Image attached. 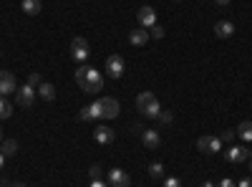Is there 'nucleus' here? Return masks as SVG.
<instances>
[{
	"label": "nucleus",
	"mask_w": 252,
	"mask_h": 187,
	"mask_svg": "<svg viewBox=\"0 0 252 187\" xmlns=\"http://www.w3.org/2000/svg\"><path fill=\"white\" fill-rule=\"evenodd\" d=\"M235 137H237V134H235L232 129H224V132L220 134V139H222V144H224V142H227V144H232V139H235Z\"/></svg>",
	"instance_id": "nucleus-23"
},
{
	"label": "nucleus",
	"mask_w": 252,
	"mask_h": 187,
	"mask_svg": "<svg viewBox=\"0 0 252 187\" xmlns=\"http://www.w3.org/2000/svg\"><path fill=\"white\" fill-rule=\"evenodd\" d=\"M197 150H199L202 154H220V152H222V139L204 134V137L197 139Z\"/></svg>",
	"instance_id": "nucleus-3"
},
{
	"label": "nucleus",
	"mask_w": 252,
	"mask_h": 187,
	"mask_svg": "<svg viewBox=\"0 0 252 187\" xmlns=\"http://www.w3.org/2000/svg\"><path fill=\"white\" fill-rule=\"evenodd\" d=\"M229 3V0H217V5H227Z\"/></svg>",
	"instance_id": "nucleus-35"
},
{
	"label": "nucleus",
	"mask_w": 252,
	"mask_h": 187,
	"mask_svg": "<svg viewBox=\"0 0 252 187\" xmlns=\"http://www.w3.org/2000/svg\"><path fill=\"white\" fill-rule=\"evenodd\" d=\"M149 38H152V36H149V31H146V28H136V31H131V33H129L131 46H144Z\"/></svg>",
	"instance_id": "nucleus-15"
},
{
	"label": "nucleus",
	"mask_w": 252,
	"mask_h": 187,
	"mask_svg": "<svg viewBox=\"0 0 252 187\" xmlns=\"http://www.w3.org/2000/svg\"><path fill=\"white\" fill-rule=\"evenodd\" d=\"M98 107H101V119H116V116L121 114L119 101H116V99H111V96L98 99Z\"/></svg>",
	"instance_id": "nucleus-4"
},
{
	"label": "nucleus",
	"mask_w": 252,
	"mask_h": 187,
	"mask_svg": "<svg viewBox=\"0 0 252 187\" xmlns=\"http://www.w3.org/2000/svg\"><path fill=\"white\" fill-rule=\"evenodd\" d=\"M13 91H18L15 76H13L10 71H0V96H8V94H13Z\"/></svg>",
	"instance_id": "nucleus-9"
},
{
	"label": "nucleus",
	"mask_w": 252,
	"mask_h": 187,
	"mask_svg": "<svg viewBox=\"0 0 252 187\" xmlns=\"http://www.w3.org/2000/svg\"><path fill=\"white\" fill-rule=\"evenodd\" d=\"M106 177H109V185H111V187H129V185H131V177L126 175L124 170H119V167L111 170Z\"/></svg>",
	"instance_id": "nucleus-10"
},
{
	"label": "nucleus",
	"mask_w": 252,
	"mask_h": 187,
	"mask_svg": "<svg viewBox=\"0 0 252 187\" xmlns=\"http://www.w3.org/2000/svg\"><path fill=\"white\" fill-rule=\"evenodd\" d=\"M91 187H106V182H101V180H91Z\"/></svg>",
	"instance_id": "nucleus-31"
},
{
	"label": "nucleus",
	"mask_w": 252,
	"mask_h": 187,
	"mask_svg": "<svg viewBox=\"0 0 252 187\" xmlns=\"http://www.w3.org/2000/svg\"><path fill=\"white\" fill-rule=\"evenodd\" d=\"M141 142H144V147L157 150L159 144H161V137H159V132H157V129H146V132H141Z\"/></svg>",
	"instance_id": "nucleus-13"
},
{
	"label": "nucleus",
	"mask_w": 252,
	"mask_h": 187,
	"mask_svg": "<svg viewBox=\"0 0 252 187\" xmlns=\"http://www.w3.org/2000/svg\"><path fill=\"white\" fill-rule=\"evenodd\" d=\"M237 187H252V180H250V177H245V180H240V182H237Z\"/></svg>",
	"instance_id": "nucleus-30"
},
{
	"label": "nucleus",
	"mask_w": 252,
	"mask_h": 187,
	"mask_svg": "<svg viewBox=\"0 0 252 187\" xmlns=\"http://www.w3.org/2000/svg\"><path fill=\"white\" fill-rule=\"evenodd\" d=\"M114 137H116V134H114V129H109V127H98V129H96V142H98V144H111Z\"/></svg>",
	"instance_id": "nucleus-17"
},
{
	"label": "nucleus",
	"mask_w": 252,
	"mask_h": 187,
	"mask_svg": "<svg viewBox=\"0 0 252 187\" xmlns=\"http://www.w3.org/2000/svg\"><path fill=\"white\" fill-rule=\"evenodd\" d=\"M0 187H3V182H0Z\"/></svg>",
	"instance_id": "nucleus-37"
},
{
	"label": "nucleus",
	"mask_w": 252,
	"mask_h": 187,
	"mask_svg": "<svg viewBox=\"0 0 252 187\" xmlns=\"http://www.w3.org/2000/svg\"><path fill=\"white\" fill-rule=\"evenodd\" d=\"M136 109H139V114H144L146 119H157L159 112H161L159 99H157L152 91H144V94L136 96Z\"/></svg>",
	"instance_id": "nucleus-2"
},
{
	"label": "nucleus",
	"mask_w": 252,
	"mask_h": 187,
	"mask_svg": "<svg viewBox=\"0 0 252 187\" xmlns=\"http://www.w3.org/2000/svg\"><path fill=\"white\" fill-rule=\"evenodd\" d=\"M71 56L76 61H81V64H86V58L91 56V48L86 43V38H73L71 40Z\"/></svg>",
	"instance_id": "nucleus-5"
},
{
	"label": "nucleus",
	"mask_w": 252,
	"mask_h": 187,
	"mask_svg": "<svg viewBox=\"0 0 252 187\" xmlns=\"http://www.w3.org/2000/svg\"><path fill=\"white\" fill-rule=\"evenodd\" d=\"M0 144H3V154H5V157H10V154L18 152V142H13V139H3Z\"/></svg>",
	"instance_id": "nucleus-21"
},
{
	"label": "nucleus",
	"mask_w": 252,
	"mask_h": 187,
	"mask_svg": "<svg viewBox=\"0 0 252 187\" xmlns=\"http://www.w3.org/2000/svg\"><path fill=\"white\" fill-rule=\"evenodd\" d=\"M146 172H149V177H154V180H161L164 177V164L161 162H152Z\"/></svg>",
	"instance_id": "nucleus-20"
},
{
	"label": "nucleus",
	"mask_w": 252,
	"mask_h": 187,
	"mask_svg": "<svg viewBox=\"0 0 252 187\" xmlns=\"http://www.w3.org/2000/svg\"><path fill=\"white\" fill-rule=\"evenodd\" d=\"M224 157H227V162H232V164H240V162L250 159V150H247V147H229Z\"/></svg>",
	"instance_id": "nucleus-11"
},
{
	"label": "nucleus",
	"mask_w": 252,
	"mask_h": 187,
	"mask_svg": "<svg viewBox=\"0 0 252 187\" xmlns=\"http://www.w3.org/2000/svg\"><path fill=\"white\" fill-rule=\"evenodd\" d=\"M235 134H237L242 142H252V121H242Z\"/></svg>",
	"instance_id": "nucleus-19"
},
{
	"label": "nucleus",
	"mask_w": 252,
	"mask_h": 187,
	"mask_svg": "<svg viewBox=\"0 0 252 187\" xmlns=\"http://www.w3.org/2000/svg\"><path fill=\"white\" fill-rule=\"evenodd\" d=\"M81 121H94V119H101V107H98V101H94L91 107H83L81 114H78Z\"/></svg>",
	"instance_id": "nucleus-12"
},
{
	"label": "nucleus",
	"mask_w": 252,
	"mask_h": 187,
	"mask_svg": "<svg viewBox=\"0 0 252 187\" xmlns=\"http://www.w3.org/2000/svg\"><path fill=\"white\" fill-rule=\"evenodd\" d=\"M76 84H78L81 91H86V94H98L101 86H103V76L96 69H91V66H81L76 71Z\"/></svg>",
	"instance_id": "nucleus-1"
},
{
	"label": "nucleus",
	"mask_w": 252,
	"mask_h": 187,
	"mask_svg": "<svg viewBox=\"0 0 252 187\" xmlns=\"http://www.w3.org/2000/svg\"><path fill=\"white\" fill-rule=\"evenodd\" d=\"M215 33H217V38H232L235 36V26L229 23V20H220V23L215 26Z\"/></svg>",
	"instance_id": "nucleus-14"
},
{
	"label": "nucleus",
	"mask_w": 252,
	"mask_h": 187,
	"mask_svg": "<svg viewBox=\"0 0 252 187\" xmlns=\"http://www.w3.org/2000/svg\"><path fill=\"white\" fill-rule=\"evenodd\" d=\"M3 162H5V154H3V152H0V167H3Z\"/></svg>",
	"instance_id": "nucleus-32"
},
{
	"label": "nucleus",
	"mask_w": 252,
	"mask_h": 187,
	"mask_svg": "<svg viewBox=\"0 0 252 187\" xmlns=\"http://www.w3.org/2000/svg\"><path fill=\"white\" fill-rule=\"evenodd\" d=\"M35 91H38L40 99H46V101H53V99H56V86H53V84H46V81H43V84H40Z\"/></svg>",
	"instance_id": "nucleus-18"
},
{
	"label": "nucleus",
	"mask_w": 252,
	"mask_h": 187,
	"mask_svg": "<svg viewBox=\"0 0 252 187\" xmlns=\"http://www.w3.org/2000/svg\"><path fill=\"white\" fill-rule=\"evenodd\" d=\"M40 84H43V81H40V74H31V76H28V86L35 89V86H40Z\"/></svg>",
	"instance_id": "nucleus-25"
},
{
	"label": "nucleus",
	"mask_w": 252,
	"mask_h": 187,
	"mask_svg": "<svg viewBox=\"0 0 252 187\" xmlns=\"http://www.w3.org/2000/svg\"><path fill=\"white\" fill-rule=\"evenodd\" d=\"M136 20H139V26H141V28L149 31L152 26H157V10H154L152 5H144V8H139Z\"/></svg>",
	"instance_id": "nucleus-7"
},
{
	"label": "nucleus",
	"mask_w": 252,
	"mask_h": 187,
	"mask_svg": "<svg viewBox=\"0 0 252 187\" xmlns=\"http://www.w3.org/2000/svg\"><path fill=\"white\" fill-rule=\"evenodd\" d=\"M35 96H38V91H35L33 86L23 84V86L18 89V94H15V101L20 104V107H31V104L35 101Z\"/></svg>",
	"instance_id": "nucleus-8"
},
{
	"label": "nucleus",
	"mask_w": 252,
	"mask_h": 187,
	"mask_svg": "<svg viewBox=\"0 0 252 187\" xmlns=\"http://www.w3.org/2000/svg\"><path fill=\"white\" fill-rule=\"evenodd\" d=\"M164 187H182V182H179L177 177H166V180H164Z\"/></svg>",
	"instance_id": "nucleus-27"
},
{
	"label": "nucleus",
	"mask_w": 252,
	"mask_h": 187,
	"mask_svg": "<svg viewBox=\"0 0 252 187\" xmlns=\"http://www.w3.org/2000/svg\"><path fill=\"white\" fill-rule=\"evenodd\" d=\"M202 187H215V185H212V182H209V180H207V182H202Z\"/></svg>",
	"instance_id": "nucleus-33"
},
{
	"label": "nucleus",
	"mask_w": 252,
	"mask_h": 187,
	"mask_svg": "<svg viewBox=\"0 0 252 187\" xmlns=\"http://www.w3.org/2000/svg\"><path fill=\"white\" fill-rule=\"evenodd\" d=\"M89 175H91V180H101V167H98V164H94Z\"/></svg>",
	"instance_id": "nucleus-28"
},
{
	"label": "nucleus",
	"mask_w": 252,
	"mask_h": 187,
	"mask_svg": "<svg viewBox=\"0 0 252 187\" xmlns=\"http://www.w3.org/2000/svg\"><path fill=\"white\" fill-rule=\"evenodd\" d=\"M161 124H169L172 121V112H159V116H157Z\"/></svg>",
	"instance_id": "nucleus-26"
},
{
	"label": "nucleus",
	"mask_w": 252,
	"mask_h": 187,
	"mask_svg": "<svg viewBox=\"0 0 252 187\" xmlns=\"http://www.w3.org/2000/svg\"><path fill=\"white\" fill-rule=\"evenodd\" d=\"M10 187H26V185H23V182H13Z\"/></svg>",
	"instance_id": "nucleus-34"
},
{
	"label": "nucleus",
	"mask_w": 252,
	"mask_h": 187,
	"mask_svg": "<svg viewBox=\"0 0 252 187\" xmlns=\"http://www.w3.org/2000/svg\"><path fill=\"white\" fill-rule=\"evenodd\" d=\"M13 114V107L8 104V99L5 96H0V119H8Z\"/></svg>",
	"instance_id": "nucleus-22"
},
{
	"label": "nucleus",
	"mask_w": 252,
	"mask_h": 187,
	"mask_svg": "<svg viewBox=\"0 0 252 187\" xmlns=\"http://www.w3.org/2000/svg\"><path fill=\"white\" fill-rule=\"evenodd\" d=\"M20 8H23L26 15H38L40 10H43V3H40V0H23Z\"/></svg>",
	"instance_id": "nucleus-16"
},
{
	"label": "nucleus",
	"mask_w": 252,
	"mask_h": 187,
	"mask_svg": "<svg viewBox=\"0 0 252 187\" xmlns=\"http://www.w3.org/2000/svg\"><path fill=\"white\" fill-rule=\"evenodd\" d=\"M0 142H3V132H0Z\"/></svg>",
	"instance_id": "nucleus-36"
},
{
	"label": "nucleus",
	"mask_w": 252,
	"mask_h": 187,
	"mask_svg": "<svg viewBox=\"0 0 252 187\" xmlns=\"http://www.w3.org/2000/svg\"><path fill=\"white\" fill-rule=\"evenodd\" d=\"M217 187H237V185H235L232 180H229V177H224V180H222V182H220Z\"/></svg>",
	"instance_id": "nucleus-29"
},
{
	"label": "nucleus",
	"mask_w": 252,
	"mask_h": 187,
	"mask_svg": "<svg viewBox=\"0 0 252 187\" xmlns=\"http://www.w3.org/2000/svg\"><path fill=\"white\" fill-rule=\"evenodd\" d=\"M149 31H152V33H149L152 38H157V40H161V38H164V28H161L159 23H157V26H152Z\"/></svg>",
	"instance_id": "nucleus-24"
},
{
	"label": "nucleus",
	"mask_w": 252,
	"mask_h": 187,
	"mask_svg": "<svg viewBox=\"0 0 252 187\" xmlns=\"http://www.w3.org/2000/svg\"><path fill=\"white\" fill-rule=\"evenodd\" d=\"M106 74L111 76V78H121L124 74H126V61L121 58V56H109L106 58Z\"/></svg>",
	"instance_id": "nucleus-6"
}]
</instances>
